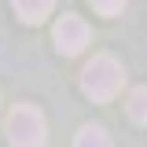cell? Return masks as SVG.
<instances>
[{
    "instance_id": "8992f818",
    "label": "cell",
    "mask_w": 147,
    "mask_h": 147,
    "mask_svg": "<svg viewBox=\"0 0 147 147\" xmlns=\"http://www.w3.org/2000/svg\"><path fill=\"white\" fill-rule=\"evenodd\" d=\"M125 110H129V118H132V121L147 125V85H140V88H132V92H129Z\"/></svg>"
},
{
    "instance_id": "52a82bcc",
    "label": "cell",
    "mask_w": 147,
    "mask_h": 147,
    "mask_svg": "<svg viewBox=\"0 0 147 147\" xmlns=\"http://www.w3.org/2000/svg\"><path fill=\"white\" fill-rule=\"evenodd\" d=\"M88 4L99 11V15H107V18L121 15V7H125V0H88Z\"/></svg>"
},
{
    "instance_id": "3957f363",
    "label": "cell",
    "mask_w": 147,
    "mask_h": 147,
    "mask_svg": "<svg viewBox=\"0 0 147 147\" xmlns=\"http://www.w3.org/2000/svg\"><path fill=\"white\" fill-rule=\"evenodd\" d=\"M92 40V30H88V22L81 15H63L59 22H55V48L63 55H77V52H85V44Z\"/></svg>"
},
{
    "instance_id": "6da1fadb",
    "label": "cell",
    "mask_w": 147,
    "mask_h": 147,
    "mask_svg": "<svg viewBox=\"0 0 147 147\" xmlns=\"http://www.w3.org/2000/svg\"><path fill=\"white\" fill-rule=\"evenodd\" d=\"M121 85H125V66L107 52L92 55V63H85L81 70V92L96 103H110L121 92Z\"/></svg>"
},
{
    "instance_id": "277c9868",
    "label": "cell",
    "mask_w": 147,
    "mask_h": 147,
    "mask_svg": "<svg viewBox=\"0 0 147 147\" xmlns=\"http://www.w3.org/2000/svg\"><path fill=\"white\" fill-rule=\"evenodd\" d=\"M11 7H15V15L26 26H37V22H44V18L52 15L55 0H11Z\"/></svg>"
},
{
    "instance_id": "5b68a950",
    "label": "cell",
    "mask_w": 147,
    "mask_h": 147,
    "mask_svg": "<svg viewBox=\"0 0 147 147\" xmlns=\"http://www.w3.org/2000/svg\"><path fill=\"white\" fill-rule=\"evenodd\" d=\"M74 147H110V132L103 125H81V132L74 136Z\"/></svg>"
},
{
    "instance_id": "7a4b0ae2",
    "label": "cell",
    "mask_w": 147,
    "mask_h": 147,
    "mask_svg": "<svg viewBox=\"0 0 147 147\" xmlns=\"http://www.w3.org/2000/svg\"><path fill=\"white\" fill-rule=\"evenodd\" d=\"M7 140H11V147H44V140H48L44 114L33 103L11 107V114H7Z\"/></svg>"
}]
</instances>
